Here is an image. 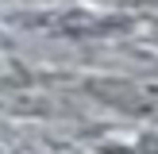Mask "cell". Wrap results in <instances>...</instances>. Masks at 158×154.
Instances as JSON below:
<instances>
[{"mask_svg": "<svg viewBox=\"0 0 158 154\" xmlns=\"http://www.w3.org/2000/svg\"><path fill=\"white\" fill-rule=\"evenodd\" d=\"M23 27L43 31L54 38H100L112 35L116 27H123L120 15H104V12H85V8H62V12H27L19 15Z\"/></svg>", "mask_w": 158, "mask_h": 154, "instance_id": "1", "label": "cell"}, {"mask_svg": "<svg viewBox=\"0 0 158 154\" xmlns=\"http://www.w3.org/2000/svg\"><path fill=\"white\" fill-rule=\"evenodd\" d=\"M85 89L100 104L116 108L135 120H158V81H139V77H89Z\"/></svg>", "mask_w": 158, "mask_h": 154, "instance_id": "2", "label": "cell"}, {"mask_svg": "<svg viewBox=\"0 0 158 154\" xmlns=\"http://www.w3.org/2000/svg\"><path fill=\"white\" fill-rule=\"evenodd\" d=\"M147 43H151V46H158V19L151 23V31H147Z\"/></svg>", "mask_w": 158, "mask_h": 154, "instance_id": "3", "label": "cell"}, {"mask_svg": "<svg viewBox=\"0 0 158 154\" xmlns=\"http://www.w3.org/2000/svg\"><path fill=\"white\" fill-rule=\"evenodd\" d=\"M143 146H147V154H158V139H147Z\"/></svg>", "mask_w": 158, "mask_h": 154, "instance_id": "4", "label": "cell"}, {"mask_svg": "<svg viewBox=\"0 0 158 154\" xmlns=\"http://www.w3.org/2000/svg\"><path fill=\"white\" fill-rule=\"evenodd\" d=\"M104 4H120V0H104Z\"/></svg>", "mask_w": 158, "mask_h": 154, "instance_id": "5", "label": "cell"}]
</instances>
